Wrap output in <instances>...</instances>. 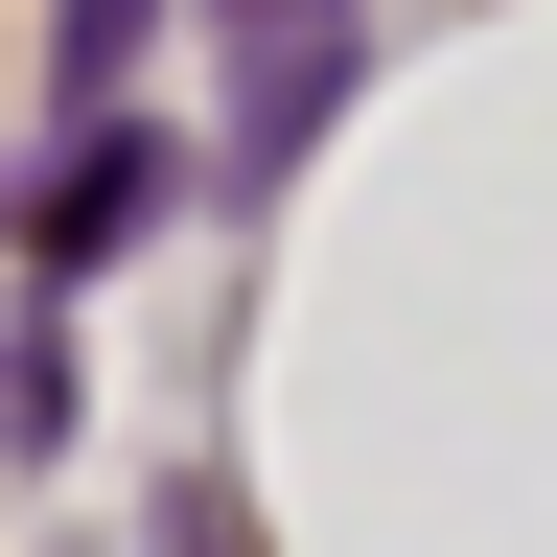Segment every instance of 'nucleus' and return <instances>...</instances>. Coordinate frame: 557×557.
<instances>
[{"instance_id":"obj_1","label":"nucleus","mask_w":557,"mask_h":557,"mask_svg":"<svg viewBox=\"0 0 557 557\" xmlns=\"http://www.w3.org/2000/svg\"><path fill=\"white\" fill-rule=\"evenodd\" d=\"M139 209H163V139H139V116H70V163H47V209H24V278L139 256Z\"/></svg>"},{"instance_id":"obj_2","label":"nucleus","mask_w":557,"mask_h":557,"mask_svg":"<svg viewBox=\"0 0 557 557\" xmlns=\"http://www.w3.org/2000/svg\"><path fill=\"white\" fill-rule=\"evenodd\" d=\"M348 116V0H256V94H233V186H278Z\"/></svg>"},{"instance_id":"obj_3","label":"nucleus","mask_w":557,"mask_h":557,"mask_svg":"<svg viewBox=\"0 0 557 557\" xmlns=\"http://www.w3.org/2000/svg\"><path fill=\"white\" fill-rule=\"evenodd\" d=\"M139 47H163V0H47V70H70V116H116V94H139Z\"/></svg>"},{"instance_id":"obj_4","label":"nucleus","mask_w":557,"mask_h":557,"mask_svg":"<svg viewBox=\"0 0 557 557\" xmlns=\"http://www.w3.org/2000/svg\"><path fill=\"white\" fill-rule=\"evenodd\" d=\"M47 442H70V348L24 325V348H0V465H47Z\"/></svg>"},{"instance_id":"obj_5","label":"nucleus","mask_w":557,"mask_h":557,"mask_svg":"<svg viewBox=\"0 0 557 557\" xmlns=\"http://www.w3.org/2000/svg\"><path fill=\"white\" fill-rule=\"evenodd\" d=\"M163 557H256V511H233V487L186 465V487H163Z\"/></svg>"}]
</instances>
